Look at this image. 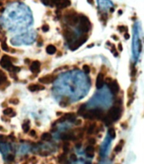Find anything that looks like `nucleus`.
Wrapping results in <instances>:
<instances>
[{"label":"nucleus","mask_w":144,"mask_h":164,"mask_svg":"<svg viewBox=\"0 0 144 164\" xmlns=\"http://www.w3.org/2000/svg\"><path fill=\"white\" fill-rule=\"evenodd\" d=\"M78 23H79V30L83 33H88L90 31L92 25L86 15L79 14V22Z\"/></svg>","instance_id":"obj_1"},{"label":"nucleus","mask_w":144,"mask_h":164,"mask_svg":"<svg viewBox=\"0 0 144 164\" xmlns=\"http://www.w3.org/2000/svg\"><path fill=\"white\" fill-rule=\"evenodd\" d=\"M122 114V105L121 104H116L114 107H112L110 110L108 111L107 116L110 117L112 120L113 122L117 121L121 118Z\"/></svg>","instance_id":"obj_2"},{"label":"nucleus","mask_w":144,"mask_h":164,"mask_svg":"<svg viewBox=\"0 0 144 164\" xmlns=\"http://www.w3.org/2000/svg\"><path fill=\"white\" fill-rule=\"evenodd\" d=\"M83 116L85 119L89 120H102V118L105 116V112L99 109H92V110L86 111Z\"/></svg>","instance_id":"obj_3"},{"label":"nucleus","mask_w":144,"mask_h":164,"mask_svg":"<svg viewBox=\"0 0 144 164\" xmlns=\"http://www.w3.org/2000/svg\"><path fill=\"white\" fill-rule=\"evenodd\" d=\"M64 17L69 25H76L79 22V14L74 10H69L66 12Z\"/></svg>","instance_id":"obj_4"},{"label":"nucleus","mask_w":144,"mask_h":164,"mask_svg":"<svg viewBox=\"0 0 144 164\" xmlns=\"http://www.w3.org/2000/svg\"><path fill=\"white\" fill-rule=\"evenodd\" d=\"M89 38V35L86 34L83 35L82 36H80L79 38H78V40H75V41H73L72 44L70 45V49L72 51H75L77 50L78 48H79L81 45H83V44L87 41V40H88Z\"/></svg>","instance_id":"obj_5"},{"label":"nucleus","mask_w":144,"mask_h":164,"mask_svg":"<svg viewBox=\"0 0 144 164\" xmlns=\"http://www.w3.org/2000/svg\"><path fill=\"white\" fill-rule=\"evenodd\" d=\"M0 66H1L3 68L7 69L8 71H10V72H11L12 67H13L11 58H10L9 56H7V55L3 56L1 57V59H0Z\"/></svg>","instance_id":"obj_6"},{"label":"nucleus","mask_w":144,"mask_h":164,"mask_svg":"<svg viewBox=\"0 0 144 164\" xmlns=\"http://www.w3.org/2000/svg\"><path fill=\"white\" fill-rule=\"evenodd\" d=\"M99 6L100 8L99 11L105 12L107 9H114V4L110 0H98Z\"/></svg>","instance_id":"obj_7"},{"label":"nucleus","mask_w":144,"mask_h":164,"mask_svg":"<svg viewBox=\"0 0 144 164\" xmlns=\"http://www.w3.org/2000/svg\"><path fill=\"white\" fill-rule=\"evenodd\" d=\"M63 34L64 36L65 40L68 43H72L75 41V34L72 30H70L69 28H65L63 30Z\"/></svg>","instance_id":"obj_8"},{"label":"nucleus","mask_w":144,"mask_h":164,"mask_svg":"<svg viewBox=\"0 0 144 164\" xmlns=\"http://www.w3.org/2000/svg\"><path fill=\"white\" fill-rule=\"evenodd\" d=\"M56 76L54 75V74H48V75H45L40 78L39 82L41 83H43V84H49V83H53L56 80Z\"/></svg>","instance_id":"obj_9"},{"label":"nucleus","mask_w":144,"mask_h":164,"mask_svg":"<svg viewBox=\"0 0 144 164\" xmlns=\"http://www.w3.org/2000/svg\"><path fill=\"white\" fill-rule=\"evenodd\" d=\"M109 87V88H110V90L111 91V93H112L113 94H115V95H116V94L119 93L120 91V86H119V83H117V81L116 80H112V81L110 82L109 84H107Z\"/></svg>","instance_id":"obj_10"},{"label":"nucleus","mask_w":144,"mask_h":164,"mask_svg":"<svg viewBox=\"0 0 144 164\" xmlns=\"http://www.w3.org/2000/svg\"><path fill=\"white\" fill-rule=\"evenodd\" d=\"M104 83H105V74L103 72H99V73H98L97 78H96V87L98 89L102 88L104 86Z\"/></svg>","instance_id":"obj_11"},{"label":"nucleus","mask_w":144,"mask_h":164,"mask_svg":"<svg viewBox=\"0 0 144 164\" xmlns=\"http://www.w3.org/2000/svg\"><path fill=\"white\" fill-rule=\"evenodd\" d=\"M30 71L32 72V73L37 74L41 71V62L39 61H33L31 62V64L30 66Z\"/></svg>","instance_id":"obj_12"},{"label":"nucleus","mask_w":144,"mask_h":164,"mask_svg":"<svg viewBox=\"0 0 144 164\" xmlns=\"http://www.w3.org/2000/svg\"><path fill=\"white\" fill-rule=\"evenodd\" d=\"M45 88V87L41 84H36V83H31L28 86L29 91L34 93V92H37V91H41L43 90Z\"/></svg>","instance_id":"obj_13"},{"label":"nucleus","mask_w":144,"mask_h":164,"mask_svg":"<svg viewBox=\"0 0 144 164\" xmlns=\"http://www.w3.org/2000/svg\"><path fill=\"white\" fill-rule=\"evenodd\" d=\"M97 124L95 123V122H94V123H91L90 125L88 126V128H87V134L88 135H93V134H95L96 132V130H97Z\"/></svg>","instance_id":"obj_14"},{"label":"nucleus","mask_w":144,"mask_h":164,"mask_svg":"<svg viewBox=\"0 0 144 164\" xmlns=\"http://www.w3.org/2000/svg\"><path fill=\"white\" fill-rule=\"evenodd\" d=\"M7 81H8V79H7L6 74H5L4 72L0 71V86L6 87V86H8V85H9V83L7 84Z\"/></svg>","instance_id":"obj_15"},{"label":"nucleus","mask_w":144,"mask_h":164,"mask_svg":"<svg viewBox=\"0 0 144 164\" xmlns=\"http://www.w3.org/2000/svg\"><path fill=\"white\" fill-rule=\"evenodd\" d=\"M124 146H125V140H123V139L120 140V141L118 142L117 144H116V147H115L114 152H116V153H119V152H121V151H122V149H123Z\"/></svg>","instance_id":"obj_16"},{"label":"nucleus","mask_w":144,"mask_h":164,"mask_svg":"<svg viewBox=\"0 0 144 164\" xmlns=\"http://www.w3.org/2000/svg\"><path fill=\"white\" fill-rule=\"evenodd\" d=\"M70 5H71L70 0H62V1L60 2L57 5H56V7H57L59 9H65V8L69 7Z\"/></svg>","instance_id":"obj_17"},{"label":"nucleus","mask_w":144,"mask_h":164,"mask_svg":"<svg viewBox=\"0 0 144 164\" xmlns=\"http://www.w3.org/2000/svg\"><path fill=\"white\" fill-rule=\"evenodd\" d=\"M85 153H86L87 156L89 157H93L94 155V146L89 145L88 147L85 148Z\"/></svg>","instance_id":"obj_18"},{"label":"nucleus","mask_w":144,"mask_h":164,"mask_svg":"<svg viewBox=\"0 0 144 164\" xmlns=\"http://www.w3.org/2000/svg\"><path fill=\"white\" fill-rule=\"evenodd\" d=\"M99 19L100 21L103 23V25H106V22L108 20V14H107L106 12H102V11H99Z\"/></svg>","instance_id":"obj_19"},{"label":"nucleus","mask_w":144,"mask_h":164,"mask_svg":"<svg viewBox=\"0 0 144 164\" xmlns=\"http://www.w3.org/2000/svg\"><path fill=\"white\" fill-rule=\"evenodd\" d=\"M3 113L5 116H9V117H14V116L15 115V112H14V109L10 108V107H8V108L3 109Z\"/></svg>","instance_id":"obj_20"},{"label":"nucleus","mask_w":144,"mask_h":164,"mask_svg":"<svg viewBox=\"0 0 144 164\" xmlns=\"http://www.w3.org/2000/svg\"><path fill=\"white\" fill-rule=\"evenodd\" d=\"M136 73H137V69H136V65H135V63H132V64H131V71H130L131 78H132V79H134L136 77Z\"/></svg>","instance_id":"obj_21"},{"label":"nucleus","mask_w":144,"mask_h":164,"mask_svg":"<svg viewBox=\"0 0 144 164\" xmlns=\"http://www.w3.org/2000/svg\"><path fill=\"white\" fill-rule=\"evenodd\" d=\"M76 119V115L75 114H73V113H67V114H65L64 116H63V118H62L60 120H75Z\"/></svg>","instance_id":"obj_22"},{"label":"nucleus","mask_w":144,"mask_h":164,"mask_svg":"<svg viewBox=\"0 0 144 164\" xmlns=\"http://www.w3.org/2000/svg\"><path fill=\"white\" fill-rule=\"evenodd\" d=\"M45 52H46L48 54H50V55H53V54H55L56 52V48L55 45H47L46 48H45Z\"/></svg>","instance_id":"obj_23"},{"label":"nucleus","mask_w":144,"mask_h":164,"mask_svg":"<svg viewBox=\"0 0 144 164\" xmlns=\"http://www.w3.org/2000/svg\"><path fill=\"white\" fill-rule=\"evenodd\" d=\"M22 130L25 133H27L29 132L30 130V123L29 120H26V121H25L24 123L22 124Z\"/></svg>","instance_id":"obj_24"},{"label":"nucleus","mask_w":144,"mask_h":164,"mask_svg":"<svg viewBox=\"0 0 144 164\" xmlns=\"http://www.w3.org/2000/svg\"><path fill=\"white\" fill-rule=\"evenodd\" d=\"M110 47V52L111 53L113 54V56H114L115 57H118V56H119V52H118L116 45H115L114 44H111Z\"/></svg>","instance_id":"obj_25"},{"label":"nucleus","mask_w":144,"mask_h":164,"mask_svg":"<svg viewBox=\"0 0 144 164\" xmlns=\"http://www.w3.org/2000/svg\"><path fill=\"white\" fill-rule=\"evenodd\" d=\"M41 139L42 140V141H49L52 140V135L48 132H45L41 135Z\"/></svg>","instance_id":"obj_26"},{"label":"nucleus","mask_w":144,"mask_h":164,"mask_svg":"<svg viewBox=\"0 0 144 164\" xmlns=\"http://www.w3.org/2000/svg\"><path fill=\"white\" fill-rule=\"evenodd\" d=\"M102 120H103V123L105 124V125H107V126L110 125L111 124H112V122H113L112 120H111L110 117H108V116H107V114L102 118Z\"/></svg>","instance_id":"obj_27"},{"label":"nucleus","mask_w":144,"mask_h":164,"mask_svg":"<svg viewBox=\"0 0 144 164\" xmlns=\"http://www.w3.org/2000/svg\"><path fill=\"white\" fill-rule=\"evenodd\" d=\"M86 111H87L86 105H85V104H82L81 106L79 107V109H78V114H79V115H83V114H85V112H86Z\"/></svg>","instance_id":"obj_28"},{"label":"nucleus","mask_w":144,"mask_h":164,"mask_svg":"<svg viewBox=\"0 0 144 164\" xmlns=\"http://www.w3.org/2000/svg\"><path fill=\"white\" fill-rule=\"evenodd\" d=\"M117 30L120 33L123 34V33L128 32V28H127V26H126V25H118V26H117Z\"/></svg>","instance_id":"obj_29"},{"label":"nucleus","mask_w":144,"mask_h":164,"mask_svg":"<svg viewBox=\"0 0 144 164\" xmlns=\"http://www.w3.org/2000/svg\"><path fill=\"white\" fill-rule=\"evenodd\" d=\"M67 153L63 152V154H60L59 156H58V163H63L64 162H66L67 160Z\"/></svg>","instance_id":"obj_30"},{"label":"nucleus","mask_w":144,"mask_h":164,"mask_svg":"<svg viewBox=\"0 0 144 164\" xmlns=\"http://www.w3.org/2000/svg\"><path fill=\"white\" fill-rule=\"evenodd\" d=\"M108 134H109V136H110L112 139H114L115 137H116V130H115V128L114 127H110L109 128V130H108Z\"/></svg>","instance_id":"obj_31"},{"label":"nucleus","mask_w":144,"mask_h":164,"mask_svg":"<svg viewBox=\"0 0 144 164\" xmlns=\"http://www.w3.org/2000/svg\"><path fill=\"white\" fill-rule=\"evenodd\" d=\"M63 152H64V153H67L69 152V150H70V144H69L68 142H65V143L63 144Z\"/></svg>","instance_id":"obj_32"},{"label":"nucleus","mask_w":144,"mask_h":164,"mask_svg":"<svg viewBox=\"0 0 144 164\" xmlns=\"http://www.w3.org/2000/svg\"><path fill=\"white\" fill-rule=\"evenodd\" d=\"M83 72H84L85 74H89L90 73V72H91V68H90V67H89V65H83Z\"/></svg>","instance_id":"obj_33"},{"label":"nucleus","mask_w":144,"mask_h":164,"mask_svg":"<svg viewBox=\"0 0 144 164\" xmlns=\"http://www.w3.org/2000/svg\"><path fill=\"white\" fill-rule=\"evenodd\" d=\"M96 138H94V137H90V138H89V140H88V143H89V145H90V146H94V145H95L96 144Z\"/></svg>","instance_id":"obj_34"},{"label":"nucleus","mask_w":144,"mask_h":164,"mask_svg":"<svg viewBox=\"0 0 144 164\" xmlns=\"http://www.w3.org/2000/svg\"><path fill=\"white\" fill-rule=\"evenodd\" d=\"M1 47L4 52H9V45H7L6 42H2L1 43Z\"/></svg>","instance_id":"obj_35"},{"label":"nucleus","mask_w":144,"mask_h":164,"mask_svg":"<svg viewBox=\"0 0 144 164\" xmlns=\"http://www.w3.org/2000/svg\"><path fill=\"white\" fill-rule=\"evenodd\" d=\"M9 103L13 104H14V105H16V104H18L19 103V99H18V98H11V99H9Z\"/></svg>","instance_id":"obj_36"},{"label":"nucleus","mask_w":144,"mask_h":164,"mask_svg":"<svg viewBox=\"0 0 144 164\" xmlns=\"http://www.w3.org/2000/svg\"><path fill=\"white\" fill-rule=\"evenodd\" d=\"M7 140H8V137H7L5 135H0V141L1 142H6Z\"/></svg>","instance_id":"obj_37"},{"label":"nucleus","mask_w":144,"mask_h":164,"mask_svg":"<svg viewBox=\"0 0 144 164\" xmlns=\"http://www.w3.org/2000/svg\"><path fill=\"white\" fill-rule=\"evenodd\" d=\"M41 30L43 32H47L49 30V25H43L41 26Z\"/></svg>","instance_id":"obj_38"},{"label":"nucleus","mask_w":144,"mask_h":164,"mask_svg":"<svg viewBox=\"0 0 144 164\" xmlns=\"http://www.w3.org/2000/svg\"><path fill=\"white\" fill-rule=\"evenodd\" d=\"M41 3L44 5H46V6H51V5H52L51 0H41Z\"/></svg>","instance_id":"obj_39"},{"label":"nucleus","mask_w":144,"mask_h":164,"mask_svg":"<svg viewBox=\"0 0 144 164\" xmlns=\"http://www.w3.org/2000/svg\"><path fill=\"white\" fill-rule=\"evenodd\" d=\"M30 136H31V137H36V136H37V134H36V131L35 130H30Z\"/></svg>","instance_id":"obj_40"},{"label":"nucleus","mask_w":144,"mask_h":164,"mask_svg":"<svg viewBox=\"0 0 144 164\" xmlns=\"http://www.w3.org/2000/svg\"><path fill=\"white\" fill-rule=\"evenodd\" d=\"M7 159H8L9 162H13L14 160V155H9L8 157H7Z\"/></svg>","instance_id":"obj_41"},{"label":"nucleus","mask_w":144,"mask_h":164,"mask_svg":"<svg viewBox=\"0 0 144 164\" xmlns=\"http://www.w3.org/2000/svg\"><path fill=\"white\" fill-rule=\"evenodd\" d=\"M117 48V50L119 51V52H122L123 51V46H122V44L120 42L119 44H118V46L116 47Z\"/></svg>","instance_id":"obj_42"},{"label":"nucleus","mask_w":144,"mask_h":164,"mask_svg":"<svg viewBox=\"0 0 144 164\" xmlns=\"http://www.w3.org/2000/svg\"><path fill=\"white\" fill-rule=\"evenodd\" d=\"M124 38H125V40H129L130 39V34L128 32L124 33Z\"/></svg>","instance_id":"obj_43"},{"label":"nucleus","mask_w":144,"mask_h":164,"mask_svg":"<svg viewBox=\"0 0 144 164\" xmlns=\"http://www.w3.org/2000/svg\"><path fill=\"white\" fill-rule=\"evenodd\" d=\"M111 38H112L114 41H119V37H118L117 35H111Z\"/></svg>","instance_id":"obj_44"},{"label":"nucleus","mask_w":144,"mask_h":164,"mask_svg":"<svg viewBox=\"0 0 144 164\" xmlns=\"http://www.w3.org/2000/svg\"><path fill=\"white\" fill-rule=\"evenodd\" d=\"M70 157H71V159H72V161H75V160L77 159V156H76V155H74V154H72V155H71Z\"/></svg>","instance_id":"obj_45"},{"label":"nucleus","mask_w":144,"mask_h":164,"mask_svg":"<svg viewBox=\"0 0 144 164\" xmlns=\"http://www.w3.org/2000/svg\"><path fill=\"white\" fill-rule=\"evenodd\" d=\"M89 4H94V0H87Z\"/></svg>","instance_id":"obj_46"},{"label":"nucleus","mask_w":144,"mask_h":164,"mask_svg":"<svg viewBox=\"0 0 144 164\" xmlns=\"http://www.w3.org/2000/svg\"><path fill=\"white\" fill-rule=\"evenodd\" d=\"M80 147H81V143H78V144L77 143V144H76V147H78V148H79Z\"/></svg>","instance_id":"obj_47"},{"label":"nucleus","mask_w":144,"mask_h":164,"mask_svg":"<svg viewBox=\"0 0 144 164\" xmlns=\"http://www.w3.org/2000/svg\"><path fill=\"white\" fill-rule=\"evenodd\" d=\"M118 14H119V15H121V14H122V10L121 9L118 10Z\"/></svg>","instance_id":"obj_48"},{"label":"nucleus","mask_w":144,"mask_h":164,"mask_svg":"<svg viewBox=\"0 0 144 164\" xmlns=\"http://www.w3.org/2000/svg\"><path fill=\"white\" fill-rule=\"evenodd\" d=\"M94 45V44H91V45H88V47H89V48H91V47H93Z\"/></svg>","instance_id":"obj_49"},{"label":"nucleus","mask_w":144,"mask_h":164,"mask_svg":"<svg viewBox=\"0 0 144 164\" xmlns=\"http://www.w3.org/2000/svg\"><path fill=\"white\" fill-rule=\"evenodd\" d=\"M0 130H2V126H0Z\"/></svg>","instance_id":"obj_50"}]
</instances>
